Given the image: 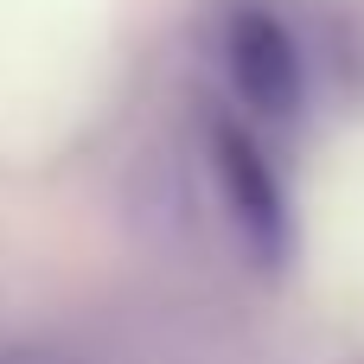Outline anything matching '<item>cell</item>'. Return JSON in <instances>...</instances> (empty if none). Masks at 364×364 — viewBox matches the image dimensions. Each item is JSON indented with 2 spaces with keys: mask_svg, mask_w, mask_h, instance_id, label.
Instances as JSON below:
<instances>
[{
  "mask_svg": "<svg viewBox=\"0 0 364 364\" xmlns=\"http://www.w3.org/2000/svg\"><path fill=\"white\" fill-rule=\"evenodd\" d=\"M230 77L250 109L288 122L301 109V45L269 6H243L230 19Z\"/></svg>",
  "mask_w": 364,
  "mask_h": 364,
  "instance_id": "obj_2",
  "label": "cell"
},
{
  "mask_svg": "<svg viewBox=\"0 0 364 364\" xmlns=\"http://www.w3.org/2000/svg\"><path fill=\"white\" fill-rule=\"evenodd\" d=\"M211 154H218V179H224V198L237 211V230L243 243L256 250V262H282L288 256V192L269 166V154L243 134V128H218L211 134Z\"/></svg>",
  "mask_w": 364,
  "mask_h": 364,
  "instance_id": "obj_1",
  "label": "cell"
},
{
  "mask_svg": "<svg viewBox=\"0 0 364 364\" xmlns=\"http://www.w3.org/2000/svg\"><path fill=\"white\" fill-rule=\"evenodd\" d=\"M0 364H83L58 346H0Z\"/></svg>",
  "mask_w": 364,
  "mask_h": 364,
  "instance_id": "obj_3",
  "label": "cell"
}]
</instances>
